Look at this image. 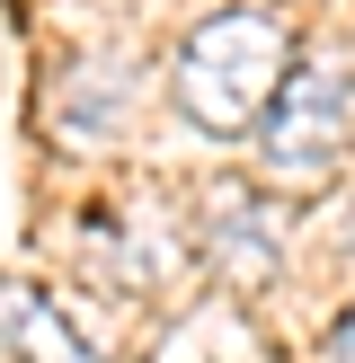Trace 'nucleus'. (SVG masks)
I'll return each instance as SVG.
<instances>
[{
  "mask_svg": "<svg viewBox=\"0 0 355 363\" xmlns=\"http://www.w3.org/2000/svg\"><path fill=\"white\" fill-rule=\"evenodd\" d=\"M346 124H355V80H346L337 62L284 71L275 106H266V124H258V160H266V177H284V186L329 177L337 151H346Z\"/></svg>",
  "mask_w": 355,
  "mask_h": 363,
  "instance_id": "f03ea898",
  "label": "nucleus"
},
{
  "mask_svg": "<svg viewBox=\"0 0 355 363\" xmlns=\"http://www.w3.org/2000/svg\"><path fill=\"white\" fill-rule=\"evenodd\" d=\"M0 354L9 363H89V346L71 337V319L36 284H0Z\"/></svg>",
  "mask_w": 355,
  "mask_h": 363,
  "instance_id": "7ed1b4c3",
  "label": "nucleus"
},
{
  "mask_svg": "<svg viewBox=\"0 0 355 363\" xmlns=\"http://www.w3.org/2000/svg\"><path fill=\"white\" fill-rule=\"evenodd\" d=\"M329 363H355V311L337 319V337H329Z\"/></svg>",
  "mask_w": 355,
  "mask_h": 363,
  "instance_id": "39448f33",
  "label": "nucleus"
},
{
  "mask_svg": "<svg viewBox=\"0 0 355 363\" xmlns=\"http://www.w3.org/2000/svg\"><path fill=\"white\" fill-rule=\"evenodd\" d=\"M160 363H266V346H258V328H248L231 301H204V311H187L169 328Z\"/></svg>",
  "mask_w": 355,
  "mask_h": 363,
  "instance_id": "20e7f679",
  "label": "nucleus"
},
{
  "mask_svg": "<svg viewBox=\"0 0 355 363\" xmlns=\"http://www.w3.org/2000/svg\"><path fill=\"white\" fill-rule=\"evenodd\" d=\"M284 71H293V53H284V18L275 9H213L204 27L178 45L169 89H178V116H187L195 133L231 142V133H248V124H266Z\"/></svg>",
  "mask_w": 355,
  "mask_h": 363,
  "instance_id": "f257e3e1",
  "label": "nucleus"
}]
</instances>
